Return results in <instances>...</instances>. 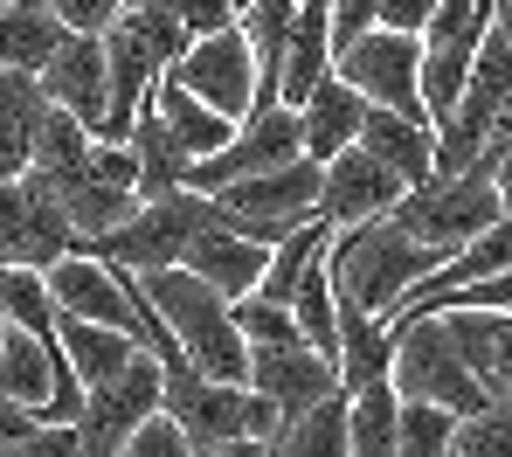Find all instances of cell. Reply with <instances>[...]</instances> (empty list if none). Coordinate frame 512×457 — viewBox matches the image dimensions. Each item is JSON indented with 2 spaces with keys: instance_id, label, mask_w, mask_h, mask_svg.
<instances>
[{
  "instance_id": "cell-1",
  "label": "cell",
  "mask_w": 512,
  "mask_h": 457,
  "mask_svg": "<svg viewBox=\"0 0 512 457\" xmlns=\"http://www.w3.org/2000/svg\"><path fill=\"white\" fill-rule=\"evenodd\" d=\"M326 271H333V298L367 312V319H395L402 298H416L429 277L443 271V257L423 250L409 229L395 222H367V229H346L326 250Z\"/></svg>"
},
{
  "instance_id": "cell-2",
  "label": "cell",
  "mask_w": 512,
  "mask_h": 457,
  "mask_svg": "<svg viewBox=\"0 0 512 457\" xmlns=\"http://www.w3.org/2000/svg\"><path fill=\"white\" fill-rule=\"evenodd\" d=\"M187 28L173 7H153V0H125L118 28L104 35V70H111V125H104V146H125L139 111L153 104V91L167 84L187 56Z\"/></svg>"
},
{
  "instance_id": "cell-3",
  "label": "cell",
  "mask_w": 512,
  "mask_h": 457,
  "mask_svg": "<svg viewBox=\"0 0 512 457\" xmlns=\"http://www.w3.org/2000/svg\"><path fill=\"white\" fill-rule=\"evenodd\" d=\"M139 291H146L153 319L167 326L173 354L194 367L201 381L250 388V347H243V333H236V312H229L208 284H194L187 271H160V277H146Z\"/></svg>"
},
{
  "instance_id": "cell-4",
  "label": "cell",
  "mask_w": 512,
  "mask_h": 457,
  "mask_svg": "<svg viewBox=\"0 0 512 457\" xmlns=\"http://www.w3.org/2000/svg\"><path fill=\"white\" fill-rule=\"evenodd\" d=\"M160 416L187 437V451H229V444H270L284 430V416L256 395V388H222V381H201L187 361H167V395H160Z\"/></svg>"
},
{
  "instance_id": "cell-5",
  "label": "cell",
  "mask_w": 512,
  "mask_h": 457,
  "mask_svg": "<svg viewBox=\"0 0 512 457\" xmlns=\"http://www.w3.org/2000/svg\"><path fill=\"white\" fill-rule=\"evenodd\" d=\"M395 229H409L423 250H436L443 264L457 257V250H471L485 229H499L512 222L506 201H499V174H492V160H478L471 174H457V181H429L416 194H402V208L388 215Z\"/></svg>"
},
{
  "instance_id": "cell-6",
  "label": "cell",
  "mask_w": 512,
  "mask_h": 457,
  "mask_svg": "<svg viewBox=\"0 0 512 457\" xmlns=\"http://www.w3.org/2000/svg\"><path fill=\"white\" fill-rule=\"evenodd\" d=\"M388 388H395L402 402H423V409L457 416V423H478L485 409H499V402L478 388V374L464 367V354L450 347L443 319H416V326L395 333V374H388Z\"/></svg>"
},
{
  "instance_id": "cell-7",
  "label": "cell",
  "mask_w": 512,
  "mask_h": 457,
  "mask_svg": "<svg viewBox=\"0 0 512 457\" xmlns=\"http://www.w3.org/2000/svg\"><path fill=\"white\" fill-rule=\"evenodd\" d=\"M201 229H215V208H208L201 194H167V201H139V215H132L118 236L90 243V250H77V257L111 264V271H125V277L146 284V277H160V271H180Z\"/></svg>"
},
{
  "instance_id": "cell-8",
  "label": "cell",
  "mask_w": 512,
  "mask_h": 457,
  "mask_svg": "<svg viewBox=\"0 0 512 457\" xmlns=\"http://www.w3.org/2000/svg\"><path fill=\"white\" fill-rule=\"evenodd\" d=\"M319 187H326V167L298 160V167H284V174L222 187L208 208H215V222H222L229 236H243L256 250H277V243H291L298 229L319 222Z\"/></svg>"
},
{
  "instance_id": "cell-9",
  "label": "cell",
  "mask_w": 512,
  "mask_h": 457,
  "mask_svg": "<svg viewBox=\"0 0 512 457\" xmlns=\"http://www.w3.org/2000/svg\"><path fill=\"white\" fill-rule=\"evenodd\" d=\"M492 35V7L478 0H436L429 7V35H423V111L429 125L443 132L464 104V84L478 70V49Z\"/></svg>"
},
{
  "instance_id": "cell-10",
  "label": "cell",
  "mask_w": 512,
  "mask_h": 457,
  "mask_svg": "<svg viewBox=\"0 0 512 457\" xmlns=\"http://www.w3.org/2000/svg\"><path fill=\"white\" fill-rule=\"evenodd\" d=\"M298 160H305L298 111H284V104H256L250 118L236 125V139H229L215 160H201V167L187 174V194L215 201L222 187H243V181H263V174H284V167H298Z\"/></svg>"
},
{
  "instance_id": "cell-11",
  "label": "cell",
  "mask_w": 512,
  "mask_h": 457,
  "mask_svg": "<svg viewBox=\"0 0 512 457\" xmlns=\"http://www.w3.org/2000/svg\"><path fill=\"white\" fill-rule=\"evenodd\" d=\"M333 77H340L353 97H367V111H395V118H416L429 125L423 111V42H402V35H367L360 49H346L340 63H333ZM436 132V125H429Z\"/></svg>"
},
{
  "instance_id": "cell-12",
  "label": "cell",
  "mask_w": 512,
  "mask_h": 457,
  "mask_svg": "<svg viewBox=\"0 0 512 457\" xmlns=\"http://www.w3.org/2000/svg\"><path fill=\"white\" fill-rule=\"evenodd\" d=\"M160 395H167V367L153 354L125 367L111 388L84 395V416H77V457H118L153 416H160Z\"/></svg>"
},
{
  "instance_id": "cell-13",
  "label": "cell",
  "mask_w": 512,
  "mask_h": 457,
  "mask_svg": "<svg viewBox=\"0 0 512 457\" xmlns=\"http://www.w3.org/2000/svg\"><path fill=\"white\" fill-rule=\"evenodd\" d=\"M63 257H77L63 201H49L42 187H28V181H7L0 187V271L49 277Z\"/></svg>"
},
{
  "instance_id": "cell-14",
  "label": "cell",
  "mask_w": 512,
  "mask_h": 457,
  "mask_svg": "<svg viewBox=\"0 0 512 457\" xmlns=\"http://www.w3.org/2000/svg\"><path fill=\"white\" fill-rule=\"evenodd\" d=\"M167 84H180L187 97H201V104L222 111L229 125H243L256 111V56H250V42H243V28H229V35H215V42H194Z\"/></svg>"
},
{
  "instance_id": "cell-15",
  "label": "cell",
  "mask_w": 512,
  "mask_h": 457,
  "mask_svg": "<svg viewBox=\"0 0 512 457\" xmlns=\"http://www.w3.org/2000/svg\"><path fill=\"white\" fill-rule=\"evenodd\" d=\"M35 84H42V97H49V111H63L70 125H84L90 139L104 146V125H111V70H104V42L70 35V42L56 49V63H49Z\"/></svg>"
},
{
  "instance_id": "cell-16",
  "label": "cell",
  "mask_w": 512,
  "mask_h": 457,
  "mask_svg": "<svg viewBox=\"0 0 512 457\" xmlns=\"http://www.w3.org/2000/svg\"><path fill=\"white\" fill-rule=\"evenodd\" d=\"M250 388L291 423V416H312L319 402H333L346 395L340 388V367L326 361V354H312L305 340H291V347H256L250 354Z\"/></svg>"
},
{
  "instance_id": "cell-17",
  "label": "cell",
  "mask_w": 512,
  "mask_h": 457,
  "mask_svg": "<svg viewBox=\"0 0 512 457\" xmlns=\"http://www.w3.org/2000/svg\"><path fill=\"white\" fill-rule=\"evenodd\" d=\"M402 194H409V187L395 181L381 160H367V153L353 146V153H340V160L326 167V187H319V222H326L333 236L367 229V222H388V215L402 208Z\"/></svg>"
},
{
  "instance_id": "cell-18",
  "label": "cell",
  "mask_w": 512,
  "mask_h": 457,
  "mask_svg": "<svg viewBox=\"0 0 512 457\" xmlns=\"http://www.w3.org/2000/svg\"><path fill=\"white\" fill-rule=\"evenodd\" d=\"M180 271L194 277V284H208L222 305H243V298H256V284H263V271H270V250H256V243L229 236V229L215 222V229L194 236V250H187Z\"/></svg>"
},
{
  "instance_id": "cell-19",
  "label": "cell",
  "mask_w": 512,
  "mask_h": 457,
  "mask_svg": "<svg viewBox=\"0 0 512 457\" xmlns=\"http://www.w3.org/2000/svg\"><path fill=\"white\" fill-rule=\"evenodd\" d=\"M360 153H367V160H381V167L409 187V194L436 181V132H429V125H416V118L367 111V125H360Z\"/></svg>"
},
{
  "instance_id": "cell-20",
  "label": "cell",
  "mask_w": 512,
  "mask_h": 457,
  "mask_svg": "<svg viewBox=\"0 0 512 457\" xmlns=\"http://www.w3.org/2000/svg\"><path fill=\"white\" fill-rule=\"evenodd\" d=\"M63 42H70V28L56 21L49 0H0V70L42 77Z\"/></svg>"
},
{
  "instance_id": "cell-21",
  "label": "cell",
  "mask_w": 512,
  "mask_h": 457,
  "mask_svg": "<svg viewBox=\"0 0 512 457\" xmlns=\"http://www.w3.org/2000/svg\"><path fill=\"white\" fill-rule=\"evenodd\" d=\"M360 125H367V97H353L340 77H326L312 104L298 111V139H305V160L312 167H333L340 153L360 146Z\"/></svg>"
},
{
  "instance_id": "cell-22",
  "label": "cell",
  "mask_w": 512,
  "mask_h": 457,
  "mask_svg": "<svg viewBox=\"0 0 512 457\" xmlns=\"http://www.w3.org/2000/svg\"><path fill=\"white\" fill-rule=\"evenodd\" d=\"M326 77H333V14L305 0L298 7V28H291V49H284V70H277V104L284 111H305Z\"/></svg>"
},
{
  "instance_id": "cell-23",
  "label": "cell",
  "mask_w": 512,
  "mask_h": 457,
  "mask_svg": "<svg viewBox=\"0 0 512 457\" xmlns=\"http://www.w3.org/2000/svg\"><path fill=\"white\" fill-rule=\"evenodd\" d=\"M90 153H97V139H90L84 125H70L63 111H49V118H42V132H35L28 187H42L49 201H70V194L90 181Z\"/></svg>"
},
{
  "instance_id": "cell-24",
  "label": "cell",
  "mask_w": 512,
  "mask_h": 457,
  "mask_svg": "<svg viewBox=\"0 0 512 457\" xmlns=\"http://www.w3.org/2000/svg\"><path fill=\"white\" fill-rule=\"evenodd\" d=\"M340 388L346 395H367V388H388V374H395V333H388V319H367V312H353L340 305Z\"/></svg>"
},
{
  "instance_id": "cell-25",
  "label": "cell",
  "mask_w": 512,
  "mask_h": 457,
  "mask_svg": "<svg viewBox=\"0 0 512 457\" xmlns=\"http://www.w3.org/2000/svg\"><path fill=\"white\" fill-rule=\"evenodd\" d=\"M56 340H63V361H70V374H77L84 395L111 388L125 367L146 354V347H132L125 333H111V326H84V319H63V312H56Z\"/></svg>"
},
{
  "instance_id": "cell-26",
  "label": "cell",
  "mask_w": 512,
  "mask_h": 457,
  "mask_svg": "<svg viewBox=\"0 0 512 457\" xmlns=\"http://www.w3.org/2000/svg\"><path fill=\"white\" fill-rule=\"evenodd\" d=\"M153 118L167 125V139L187 153V167H201V160H215L229 139H236V125L222 118V111H208L201 97H187L180 84H160L153 91Z\"/></svg>"
},
{
  "instance_id": "cell-27",
  "label": "cell",
  "mask_w": 512,
  "mask_h": 457,
  "mask_svg": "<svg viewBox=\"0 0 512 457\" xmlns=\"http://www.w3.org/2000/svg\"><path fill=\"white\" fill-rule=\"evenodd\" d=\"M236 28H243V42H250V56H256V104H277V70H284L298 7L291 0H250L236 14Z\"/></svg>"
},
{
  "instance_id": "cell-28",
  "label": "cell",
  "mask_w": 512,
  "mask_h": 457,
  "mask_svg": "<svg viewBox=\"0 0 512 457\" xmlns=\"http://www.w3.org/2000/svg\"><path fill=\"white\" fill-rule=\"evenodd\" d=\"M125 153L139 160V201H167V194H187V153L167 139V125L153 118V104L139 111V125H132V139H125Z\"/></svg>"
},
{
  "instance_id": "cell-29",
  "label": "cell",
  "mask_w": 512,
  "mask_h": 457,
  "mask_svg": "<svg viewBox=\"0 0 512 457\" xmlns=\"http://www.w3.org/2000/svg\"><path fill=\"white\" fill-rule=\"evenodd\" d=\"M395 437H402V395L395 388L346 395V451L353 457H395Z\"/></svg>"
},
{
  "instance_id": "cell-30",
  "label": "cell",
  "mask_w": 512,
  "mask_h": 457,
  "mask_svg": "<svg viewBox=\"0 0 512 457\" xmlns=\"http://www.w3.org/2000/svg\"><path fill=\"white\" fill-rule=\"evenodd\" d=\"M263 457H353L346 451V395L319 402L312 416H291V423L263 444Z\"/></svg>"
},
{
  "instance_id": "cell-31",
  "label": "cell",
  "mask_w": 512,
  "mask_h": 457,
  "mask_svg": "<svg viewBox=\"0 0 512 457\" xmlns=\"http://www.w3.org/2000/svg\"><path fill=\"white\" fill-rule=\"evenodd\" d=\"M291 319H298V333H305V347H312V354H326V361L340 354V298H333V271H326V257L298 277Z\"/></svg>"
},
{
  "instance_id": "cell-32",
  "label": "cell",
  "mask_w": 512,
  "mask_h": 457,
  "mask_svg": "<svg viewBox=\"0 0 512 457\" xmlns=\"http://www.w3.org/2000/svg\"><path fill=\"white\" fill-rule=\"evenodd\" d=\"M0 326L56 340V298H49V284L35 271H0Z\"/></svg>"
},
{
  "instance_id": "cell-33",
  "label": "cell",
  "mask_w": 512,
  "mask_h": 457,
  "mask_svg": "<svg viewBox=\"0 0 512 457\" xmlns=\"http://www.w3.org/2000/svg\"><path fill=\"white\" fill-rule=\"evenodd\" d=\"M450 444H457V416L423 409V402H402V437H395V457H450Z\"/></svg>"
},
{
  "instance_id": "cell-34",
  "label": "cell",
  "mask_w": 512,
  "mask_h": 457,
  "mask_svg": "<svg viewBox=\"0 0 512 457\" xmlns=\"http://www.w3.org/2000/svg\"><path fill=\"white\" fill-rule=\"evenodd\" d=\"M236 312V333H243V347H291V340H305L298 333V319L284 312V305H263V298H243V305H229Z\"/></svg>"
},
{
  "instance_id": "cell-35",
  "label": "cell",
  "mask_w": 512,
  "mask_h": 457,
  "mask_svg": "<svg viewBox=\"0 0 512 457\" xmlns=\"http://www.w3.org/2000/svg\"><path fill=\"white\" fill-rule=\"evenodd\" d=\"M450 457H512V402L485 409L478 423H457V444Z\"/></svg>"
},
{
  "instance_id": "cell-36",
  "label": "cell",
  "mask_w": 512,
  "mask_h": 457,
  "mask_svg": "<svg viewBox=\"0 0 512 457\" xmlns=\"http://www.w3.org/2000/svg\"><path fill=\"white\" fill-rule=\"evenodd\" d=\"M49 7H56V21L70 35H90V42H104L118 28V14H125V0H49Z\"/></svg>"
},
{
  "instance_id": "cell-37",
  "label": "cell",
  "mask_w": 512,
  "mask_h": 457,
  "mask_svg": "<svg viewBox=\"0 0 512 457\" xmlns=\"http://www.w3.org/2000/svg\"><path fill=\"white\" fill-rule=\"evenodd\" d=\"M326 14H333V63L374 35V0H333Z\"/></svg>"
},
{
  "instance_id": "cell-38",
  "label": "cell",
  "mask_w": 512,
  "mask_h": 457,
  "mask_svg": "<svg viewBox=\"0 0 512 457\" xmlns=\"http://www.w3.org/2000/svg\"><path fill=\"white\" fill-rule=\"evenodd\" d=\"M173 14H180L187 42H215V35H229V28H236V14H243V7H229V0H194V7H173Z\"/></svg>"
},
{
  "instance_id": "cell-39",
  "label": "cell",
  "mask_w": 512,
  "mask_h": 457,
  "mask_svg": "<svg viewBox=\"0 0 512 457\" xmlns=\"http://www.w3.org/2000/svg\"><path fill=\"white\" fill-rule=\"evenodd\" d=\"M374 28H381V35H402V42H423L429 7L423 0H374Z\"/></svg>"
},
{
  "instance_id": "cell-40",
  "label": "cell",
  "mask_w": 512,
  "mask_h": 457,
  "mask_svg": "<svg viewBox=\"0 0 512 457\" xmlns=\"http://www.w3.org/2000/svg\"><path fill=\"white\" fill-rule=\"evenodd\" d=\"M118 457H194V451H187V437L173 430L167 416H153V423H146V430H139V437H132Z\"/></svg>"
},
{
  "instance_id": "cell-41",
  "label": "cell",
  "mask_w": 512,
  "mask_h": 457,
  "mask_svg": "<svg viewBox=\"0 0 512 457\" xmlns=\"http://www.w3.org/2000/svg\"><path fill=\"white\" fill-rule=\"evenodd\" d=\"M42 437V423L28 416V409H14L7 395H0V444H35Z\"/></svg>"
},
{
  "instance_id": "cell-42",
  "label": "cell",
  "mask_w": 512,
  "mask_h": 457,
  "mask_svg": "<svg viewBox=\"0 0 512 457\" xmlns=\"http://www.w3.org/2000/svg\"><path fill=\"white\" fill-rule=\"evenodd\" d=\"M492 160V174H499V201H506V215H512V146L506 153H485Z\"/></svg>"
},
{
  "instance_id": "cell-43",
  "label": "cell",
  "mask_w": 512,
  "mask_h": 457,
  "mask_svg": "<svg viewBox=\"0 0 512 457\" xmlns=\"http://www.w3.org/2000/svg\"><path fill=\"white\" fill-rule=\"evenodd\" d=\"M492 35L512 49V0H499V7H492Z\"/></svg>"
},
{
  "instance_id": "cell-44",
  "label": "cell",
  "mask_w": 512,
  "mask_h": 457,
  "mask_svg": "<svg viewBox=\"0 0 512 457\" xmlns=\"http://www.w3.org/2000/svg\"><path fill=\"white\" fill-rule=\"evenodd\" d=\"M0 340H7V326H0Z\"/></svg>"
}]
</instances>
